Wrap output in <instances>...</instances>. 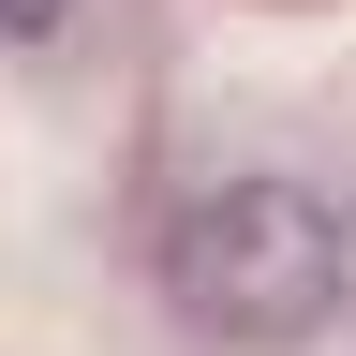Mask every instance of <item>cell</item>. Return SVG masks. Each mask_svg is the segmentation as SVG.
Listing matches in <instances>:
<instances>
[{"mask_svg": "<svg viewBox=\"0 0 356 356\" xmlns=\"http://www.w3.org/2000/svg\"><path fill=\"white\" fill-rule=\"evenodd\" d=\"M163 282H178V312H193L208 341L282 356V341H312V327L341 312V222L312 208L297 178H238V193L178 208Z\"/></svg>", "mask_w": 356, "mask_h": 356, "instance_id": "cell-1", "label": "cell"}, {"mask_svg": "<svg viewBox=\"0 0 356 356\" xmlns=\"http://www.w3.org/2000/svg\"><path fill=\"white\" fill-rule=\"evenodd\" d=\"M0 30H15V44H44V30H60V0H0Z\"/></svg>", "mask_w": 356, "mask_h": 356, "instance_id": "cell-2", "label": "cell"}]
</instances>
